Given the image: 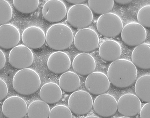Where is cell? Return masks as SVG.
Masks as SVG:
<instances>
[{
  "instance_id": "1",
  "label": "cell",
  "mask_w": 150,
  "mask_h": 118,
  "mask_svg": "<svg viewBox=\"0 0 150 118\" xmlns=\"http://www.w3.org/2000/svg\"><path fill=\"white\" fill-rule=\"evenodd\" d=\"M137 75L136 66L126 59H118L112 62L107 71L110 83L120 89L131 86L136 81Z\"/></svg>"
},
{
  "instance_id": "2",
  "label": "cell",
  "mask_w": 150,
  "mask_h": 118,
  "mask_svg": "<svg viewBox=\"0 0 150 118\" xmlns=\"http://www.w3.org/2000/svg\"><path fill=\"white\" fill-rule=\"evenodd\" d=\"M45 36L48 46L58 51L69 48L74 38L71 28L62 23H57L50 26L47 30Z\"/></svg>"
},
{
  "instance_id": "3",
  "label": "cell",
  "mask_w": 150,
  "mask_h": 118,
  "mask_svg": "<svg viewBox=\"0 0 150 118\" xmlns=\"http://www.w3.org/2000/svg\"><path fill=\"white\" fill-rule=\"evenodd\" d=\"M13 87L19 94L29 95L36 93L41 84L40 77L36 70L26 68L18 70L13 76Z\"/></svg>"
},
{
  "instance_id": "4",
  "label": "cell",
  "mask_w": 150,
  "mask_h": 118,
  "mask_svg": "<svg viewBox=\"0 0 150 118\" xmlns=\"http://www.w3.org/2000/svg\"><path fill=\"white\" fill-rule=\"evenodd\" d=\"M96 26L98 33L107 38L118 36L123 27L120 17L111 12L101 14L97 20Z\"/></svg>"
},
{
  "instance_id": "5",
  "label": "cell",
  "mask_w": 150,
  "mask_h": 118,
  "mask_svg": "<svg viewBox=\"0 0 150 118\" xmlns=\"http://www.w3.org/2000/svg\"><path fill=\"white\" fill-rule=\"evenodd\" d=\"M67 19L70 25L77 29L89 26L93 22V14L89 7L83 4L72 6L67 11Z\"/></svg>"
},
{
  "instance_id": "6",
  "label": "cell",
  "mask_w": 150,
  "mask_h": 118,
  "mask_svg": "<svg viewBox=\"0 0 150 118\" xmlns=\"http://www.w3.org/2000/svg\"><path fill=\"white\" fill-rule=\"evenodd\" d=\"M75 48L82 53H89L98 48L99 44L98 35L93 29H81L76 33L74 41Z\"/></svg>"
},
{
  "instance_id": "7",
  "label": "cell",
  "mask_w": 150,
  "mask_h": 118,
  "mask_svg": "<svg viewBox=\"0 0 150 118\" xmlns=\"http://www.w3.org/2000/svg\"><path fill=\"white\" fill-rule=\"evenodd\" d=\"M93 98L86 91L76 90L70 95L69 107L73 114L82 116L89 113L93 107Z\"/></svg>"
},
{
  "instance_id": "8",
  "label": "cell",
  "mask_w": 150,
  "mask_h": 118,
  "mask_svg": "<svg viewBox=\"0 0 150 118\" xmlns=\"http://www.w3.org/2000/svg\"><path fill=\"white\" fill-rule=\"evenodd\" d=\"M34 59L33 51L24 45H17L12 48L9 54L10 65L19 70L29 68L33 65Z\"/></svg>"
},
{
  "instance_id": "9",
  "label": "cell",
  "mask_w": 150,
  "mask_h": 118,
  "mask_svg": "<svg viewBox=\"0 0 150 118\" xmlns=\"http://www.w3.org/2000/svg\"><path fill=\"white\" fill-rule=\"evenodd\" d=\"M123 42L128 46H136L142 44L147 38L145 27L138 22H131L123 26L121 32Z\"/></svg>"
},
{
  "instance_id": "10",
  "label": "cell",
  "mask_w": 150,
  "mask_h": 118,
  "mask_svg": "<svg viewBox=\"0 0 150 118\" xmlns=\"http://www.w3.org/2000/svg\"><path fill=\"white\" fill-rule=\"evenodd\" d=\"M27 103L25 100L18 96H11L4 101L2 112L8 118H23L27 115Z\"/></svg>"
},
{
  "instance_id": "11",
  "label": "cell",
  "mask_w": 150,
  "mask_h": 118,
  "mask_svg": "<svg viewBox=\"0 0 150 118\" xmlns=\"http://www.w3.org/2000/svg\"><path fill=\"white\" fill-rule=\"evenodd\" d=\"M66 6L61 0H49L42 7V16L50 23H57L66 17Z\"/></svg>"
},
{
  "instance_id": "12",
  "label": "cell",
  "mask_w": 150,
  "mask_h": 118,
  "mask_svg": "<svg viewBox=\"0 0 150 118\" xmlns=\"http://www.w3.org/2000/svg\"><path fill=\"white\" fill-rule=\"evenodd\" d=\"M95 112L99 117H110L116 113L117 103L114 96L109 94L98 95L93 103Z\"/></svg>"
},
{
  "instance_id": "13",
  "label": "cell",
  "mask_w": 150,
  "mask_h": 118,
  "mask_svg": "<svg viewBox=\"0 0 150 118\" xmlns=\"http://www.w3.org/2000/svg\"><path fill=\"white\" fill-rule=\"evenodd\" d=\"M85 86L92 94L99 95L109 90L110 82L105 74L101 71H94L86 77Z\"/></svg>"
},
{
  "instance_id": "14",
  "label": "cell",
  "mask_w": 150,
  "mask_h": 118,
  "mask_svg": "<svg viewBox=\"0 0 150 118\" xmlns=\"http://www.w3.org/2000/svg\"><path fill=\"white\" fill-rule=\"evenodd\" d=\"M117 103V110L119 113L128 118L134 117L138 114L142 107L140 100L136 95L131 93H127L121 96Z\"/></svg>"
},
{
  "instance_id": "15",
  "label": "cell",
  "mask_w": 150,
  "mask_h": 118,
  "mask_svg": "<svg viewBox=\"0 0 150 118\" xmlns=\"http://www.w3.org/2000/svg\"><path fill=\"white\" fill-rule=\"evenodd\" d=\"M24 45L30 49H37L43 46L46 42L45 33L39 26H31L24 30L21 36Z\"/></svg>"
},
{
  "instance_id": "16",
  "label": "cell",
  "mask_w": 150,
  "mask_h": 118,
  "mask_svg": "<svg viewBox=\"0 0 150 118\" xmlns=\"http://www.w3.org/2000/svg\"><path fill=\"white\" fill-rule=\"evenodd\" d=\"M21 36L19 29L12 24L0 26V47L10 49L18 45Z\"/></svg>"
},
{
  "instance_id": "17",
  "label": "cell",
  "mask_w": 150,
  "mask_h": 118,
  "mask_svg": "<svg viewBox=\"0 0 150 118\" xmlns=\"http://www.w3.org/2000/svg\"><path fill=\"white\" fill-rule=\"evenodd\" d=\"M47 65L50 72L55 74H62L68 71L71 67V59L66 53L57 51L50 55Z\"/></svg>"
},
{
  "instance_id": "18",
  "label": "cell",
  "mask_w": 150,
  "mask_h": 118,
  "mask_svg": "<svg viewBox=\"0 0 150 118\" xmlns=\"http://www.w3.org/2000/svg\"><path fill=\"white\" fill-rule=\"evenodd\" d=\"M72 67L78 74L82 76L88 75L95 70L96 61L93 57L88 53H81L74 57Z\"/></svg>"
},
{
  "instance_id": "19",
  "label": "cell",
  "mask_w": 150,
  "mask_h": 118,
  "mask_svg": "<svg viewBox=\"0 0 150 118\" xmlns=\"http://www.w3.org/2000/svg\"><path fill=\"white\" fill-rule=\"evenodd\" d=\"M98 53L103 60L112 62L120 58L122 55V48L118 42L108 39L100 44Z\"/></svg>"
},
{
  "instance_id": "20",
  "label": "cell",
  "mask_w": 150,
  "mask_h": 118,
  "mask_svg": "<svg viewBox=\"0 0 150 118\" xmlns=\"http://www.w3.org/2000/svg\"><path fill=\"white\" fill-rule=\"evenodd\" d=\"M131 58L136 67L145 70L150 69V44L143 43L136 46L132 51Z\"/></svg>"
},
{
  "instance_id": "21",
  "label": "cell",
  "mask_w": 150,
  "mask_h": 118,
  "mask_svg": "<svg viewBox=\"0 0 150 118\" xmlns=\"http://www.w3.org/2000/svg\"><path fill=\"white\" fill-rule=\"evenodd\" d=\"M62 90L57 83L48 82L41 87L39 96L42 101L49 104L58 102L62 97Z\"/></svg>"
},
{
  "instance_id": "22",
  "label": "cell",
  "mask_w": 150,
  "mask_h": 118,
  "mask_svg": "<svg viewBox=\"0 0 150 118\" xmlns=\"http://www.w3.org/2000/svg\"><path fill=\"white\" fill-rule=\"evenodd\" d=\"M59 85L64 92L73 93L80 87L81 79L75 72L67 71L62 73L59 78Z\"/></svg>"
},
{
  "instance_id": "23",
  "label": "cell",
  "mask_w": 150,
  "mask_h": 118,
  "mask_svg": "<svg viewBox=\"0 0 150 118\" xmlns=\"http://www.w3.org/2000/svg\"><path fill=\"white\" fill-rule=\"evenodd\" d=\"M50 111L48 103L42 100H36L27 107V114L30 118H48Z\"/></svg>"
},
{
  "instance_id": "24",
  "label": "cell",
  "mask_w": 150,
  "mask_h": 118,
  "mask_svg": "<svg viewBox=\"0 0 150 118\" xmlns=\"http://www.w3.org/2000/svg\"><path fill=\"white\" fill-rule=\"evenodd\" d=\"M134 90L136 96L143 102H150V75L139 77L135 82Z\"/></svg>"
},
{
  "instance_id": "25",
  "label": "cell",
  "mask_w": 150,
  "mask_h": 118,
  "mask_svg": "<svg viewBox=\"0 0 150 118\" xmlns=\"http://www.w3.org/2000/svg\"><path fill=\"white\" fill-rule=\"evenodd\" d=\"M89 7L92 12L103 14L110 12L114 6V0H88Z\"/></svg>"
},
{
  "instance_id": "26",
  "label": "cell",
  "mask_w": 150,
  "mask_h": 118,
  "mask_svg": "<svg viewBox=\"0 0 150 118\" xmlns=\"http://www.w3.org/2000/svg\"><path fill=\"white\" fill-rule=\"evenodd\" d=\"M13 6L18 11L25 14L34 13L39 6V0H13Z\"/></svg>"
},
{
  "instance_id": "27",
  "label": "cell",
  "mask_w": 150,
  "mask_h": 118,
  "mask_svg": "<svg viewBox=\"0 0 150 118\" xmlns=\"http://www.w3.org/2000/svg\"><path fill=\"white\" fill-rule=\"evenodd\" d=\"M13 16V11L10 4L6 0H0V26L9 22Z\"/></svg>"
},
{
  "instance_id": "28",
  "label": "cell",
  "mask_w": 150,
  "mask_h": 118,
  "mask_svg": "<svg viewBox=\"0 0 150 118\" xmlns=\"http://www.w3.org/2000/svg\"><path fill=\"white\" fill-rule=\"evenodd\" d=\"M73 114L69 108L65 105H59L50 110L49 118H72Z\"/></svg>"
},
{
  "instance_id": "29",
  "label": "cell",
  "mask_w": 150,
  "mask_h": 118,
  "mask_svg": "<svg viewBox=\"0 0 150 118\" xmlns=\"http://www.w3.org/2000/svg\"><path fill=\"white\" fill-rule=\"evenodd\" d=\"M138 23L144 27L150 28V6L147 5L140 8L137 16Z\"/></svg>"
},
{
  "instance_id": "30",
  "label": "cell",
  "mask_w": 150,
  "mask_h": 118,
  "mask_svg": "<svg viewBox=\"0 0 150 118\" xmlns=\"http://www.w3.org/2000/svg\"><path fill=\"white\" fill-rule=\"evenodd\" d=\"M8 89L6 82L0 78V102L4 100L8 95Z\"/></svg>"
},
{
  "instance_id": "31",
  "label": "cell",
  "mask_w": 150,
  "mask_h": 118,
  "mask_svg": "<svg viewBox=\"0 0 150 118\" xmlns=\"http://www.w3.org/2000/svg\"><path fill=\"white\" fill-rule=\"evenodd\" d=\"M139 117L141 118H150V103H146L140 109Z\"/></svg>"
},
{
  "instance_id": "32",
  "label": "cell",
  "mask_w": 150,
  "mask_h": 118,
  "mask_svg": "<svg viewBox=\"0 0 150 118\" xmlns=\"http://www.w3.org/2000/svg\"><path fill=\"white\" fill-rule=\"evenodd\" d=\"M6 63L5 55L4 52L0 50V70L4 68Z\"/></svg>"
},
{
  "instance_id": "33",
  "label": "cell",
  "mask_w": 150,
  "mask_h": 118,
  "mask_svg": "<svg viewBox=\"0 0 150 118\" xmlns=\"http://www.w3.org/2000/svg\"><path fill=\"white\" fill-rule=\"evenodd\" d=\"M67 2L70 4H82L87 0H66Z\"/></svg>"
},
{
  "instance_id": "34",
  "label": "cell",
  "mask_w": 150,
  "mask_h": 118,
  "mask_svg": "<svg viewBox=\"0 0 150 118\" xmlns=\"http://www.w3.org/2000/svg\"><path fill=\"white\" fill-rule=\"evenodd\" d=\"M133 0H114V1H115L119 4L121 5H126L127 4H130Z\"/></svg>"
},
{
  "instance_id": "35",
  "label": "cell",
  "mask_w": 150,
  "mask_h": 118,
  "mask_svg": "<svg viewBox=\"0 0 150 118\" xmlns=\"http://www.w3.org/2000/svg\"><path fill=\"white\" fill-rule=\"evenodd\" d=\"M99 116H95V115H91V116H86V118H99Z\"/></svg>"
}]
</instances>
